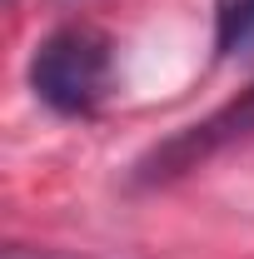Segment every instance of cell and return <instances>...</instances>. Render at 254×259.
<instances>
[{
  "label": "cell",
  "mask_w": 254,
  "mask_h": 259,
  "mask_svg": "<svg viewBox=\"0 0 254 259\" xmlns=\"http://www.w3.org/2000/svg\"><path fill=\"white\" fill-rule=\"evenodd\" d=\"M25 80L45 110L65 120H90L115 80V40L90 20H65L35 40Z\"/></svg>",
  "instance_id": "cell-1"
},
{
  "label": "cell",
  "mask_w": 254,
  "mask_h": 259,
  "mask_svg": "<svg viewBox=\"0 0 254 259\" xmlns=\"http://www.w3.org/2000/svg\"><path fill=\"white\" fill-rule=\"evenodd\" d=\"M254 50V0H215V60Z\"/></svg>",
  "instance_id": "cell-3"
},
{
  "label": "cell",
  "mask_w": 254,
  "mask_h": 259,
  "mask_svg": "<svg viewBox=\"0 0 254 259\" xmlns=\"http://www.w3.org/2000/svg\"><path fill=\"white\" fill-rule=\"evenodd\" d=\"M249 140H254V80L234 100H224L220 110H209L204 120H194V125L175 130L170 140L150 145L130 169V185H140V190L175 185V180L194 175L199 164H209L215 155L234 150V145H249Z\"/></svg>",
  "instance_id": "cell-2"
},
{
  "label": "cell",
  "mask_w": 254,
  "mask_h": 259,
  "mask_svg": "<svg viewBox=\"0 0 254 259\" xmlns=\"http://www.w3.org/2000/svg\"><path fill=\"white\" fill-rule=\"evenodd\" d=\"M0 259H90V254H75V249H45V244H20V239H10Z\"/></svg>",
  "instance_id": "cell-4"
}]
</instances>
